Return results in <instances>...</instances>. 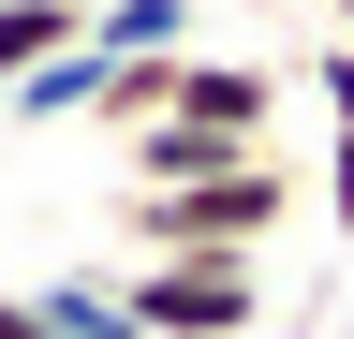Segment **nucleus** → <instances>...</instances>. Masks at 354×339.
<instances>
[{"label":"nucleus","mask_w":354,"mask_h":339,"mask_svg":"<svg viewBox=\"0 0 354 339\" xmlns=\"http://www.w3.org/2000/svg\"><path fill=\"white\" fill-rule=\"evenodd\" d=\"M281 222H295L281 148L221 162V177H177V192H118V236H133V251H266Z\"/></svg>","instance_id":"obj_1"},{"label":"nucleus","mask_w":354,"mask_h":339,"mask_svg":"<svg viewBox=\"0 0 354 339\" xmlns=\"http://www.w3.org/2000/svg\"><path fill=\"white\" fill-rule=\"evenodd\" d=\"M118 310L133 339H266V251H133Z\"/></svg>","instance_id":"obj_2"},{"label":"nucleus","mask_w":354,"mask_h":339,"mask_svg":"<svg viewBox=\"0 0 354 339\" xmlns=\"http://www.w3.org/2000/svg\"><path fill=\"white\" fill-rule=\"evenodd\" d=\"M162 118H207L221 148H281V59H221V45H192V59H177V89H162Z\"/></svg>","instance_id":"obj_3"},{"label":"nucleus","mask_w":354,"mask_h":339,"mask_svg":"<svg viewBox=\"0 0 354 339\" xmlns=\"http://www.w3.org/2000/svg\"><path fill=\"white\" fill-rule=\"evenodd\" d=\"M310 89H325V236H354V30L310 59Z\"/></svg>","instance_id":"obj_4"},{"label":"nucleus","mask_w":354,"mask_h":339,"mask_svg":"<svg viewBox=\"0 0 354 339\" xmlns=\"http://www.w3.org/2000/svg\"><path fill=\"white\" fill-rule=\"evenodd\" d=\"M30 325H44V339H133V310H118V280H104V266L30 280Z\"/></svg>","instance_id":"obj_5"},{"label":"nucleus","mask_w":354,"mask_h":339,"mask_svg":"<svg viewBox=\"0 0 354 339\" xmlns=\"http://www.w3.org/2000/svg\"><path fill=\"white\" fill-rule=\"evenodd\" d=\"M88 45L104 59H177L192 45V0H88Z\"/></svg>","instance_id":"obj_6"},{"label":"nucleus","mask_w":354,"mask_h":339,"mask_svg":"<svg viewBox=\"0 0 354 339\" xmlns=\"http://www.w3.org/2000/svg\"><path fill=\"white\" fill-rule=\"evenodd\" d=\"M59 45H88V0H0V89L30 59H59Z\"/></svg>","instance_id":"obj_7"},{"label":"nucleus","mask_w":354,"mask_h":339,"mask_svg":"<svg viewBox=\"0 0 354 339\" xmlns=\"http://www.w3.org/2000/svg\"><path fill=\"white\" fill-rule=\"evenodd\" d=\"M325 15H339V30H354V0H325Z\"/></svg>","instance_id":"obj_8"},{"label":"nucleus","mask_w":354,"mask_h":339,"mask_svg":"<svg viewBox=\"0 0 354 339\" xmlns=\"http://www.w3.org/2000/svg\"><path fill=\"white\" fill-rule=\"evenodd\" d=\"M266 339H310V325H266Z\"/></svg>","instance_id":"obj_9"}]
</instances>
